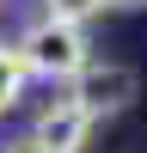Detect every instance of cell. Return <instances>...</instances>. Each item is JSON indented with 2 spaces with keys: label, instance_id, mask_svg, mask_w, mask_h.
<instances>
[{
  "label": "cell",
  "instance_id": "cell-1",
  "mask_svg": "<svg viewBox=\"0 0 147 153\" xmlns=\"http://www.w3.org/2000/svg\"><path fill=\"white\" fill-rule=\"evenodd\" d=\"M12 49H19V61H24V80H74V74L92 61L86 31L80 25H61V19H37Z\"/></svg>",
  "mask_w": 147,
  "mask_h": 153
},
{
  "label": "cell",
  "instance_id": "cell-2",
  "mask_svg": "<svg viewBox=\"0 0 147 153\" xmlns=\"http://www.w3.org/2000/svg\"><path fill=\"white\" fill-rule=\"evenodd\" d=\"M68 86H74L68 98H74L92 123H98V117H117V110H129L135 98H141V74H135L129 61H86Z\"/></svg>",
  "mask_w": 147,
  "mask_h": 153
},
{
  "label": "cell",
  "instance_id": "cell-3",
  "mask_svg": "<svg viewBox=\"0 0 147 153\" xmlns=\"http://www.w3.org/2000/svg\"><path fill=\"white\" fill-rule=\"evenodd\" d=\"M86 135H92V117H86L74 98H55V104L37 110L31 123V153H86Z\"/></svg>",
  "mask_w": 147,
  "mask_h": 153
},
{
  "label": "cell",
  "instance_id": "cell-4",
  "mask_svg": "<svg viewBox=\"0 0 147 153\" xmlns=\"http://www.w3.org/2000/svg\"><path fill=\"white\" fill-rule=\"evenodd\" d=\"M19 92H24V61H19L12 43H0V117L19 104Z\"/></svg>",
  "mask_w": 147,
  "mask_h": 153
},
{
  "label": "cell",
  "instance_id": "cell-5",
  "mask_svg": "<svg viewBox=\"0 0 147 153\" xmlns=\"http://www.w3.org/2000/svg\"><path fill=\"white\" fill-rule=\"evenodd\" d=\"M92 12H104V0H49L43 19H61V25H86Z\"/></svg>",
  "mask_w": 147,
  "mask_h": 153
},
{
  "label": "cell",
  "instance_id": "cell-6",
  "mask_svg": "<svg viewBox=\"0 0 147 153\" xmlns=\"http://www.w3.org/2000/svg\"><path fill=\"white\" fill-rule=\"evenodd\" d=\"M104 6H147V0H104Z\"/></svg>",
  "mask_w": 147,
  "mask_h": 153
},
{
  "label": "cell",
  "instance_id": "cell-7",
  "mask_svg": "<svg viewBox=\"0 0 147 153\" xmlns=\"http://www.w3.org/2000/svg\"><path fill=\"white\" fill-rule=\"evenodd\" d=\"M0 153H31V147H0Z\"/></svg>",
  "mask_w": 147,
  "mask_h": 153
}]
</instances>
